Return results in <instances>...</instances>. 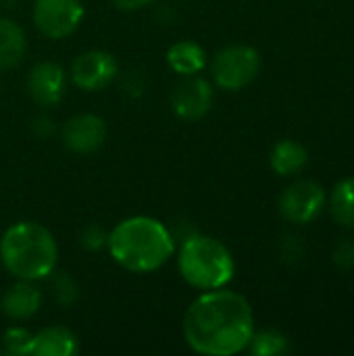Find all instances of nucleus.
<instances>
[{
	"mask_svg": "<svg viewBox=\"0 0 354 356\" xmlns=\"http://www.w3.org/2000/svg\"><path fill=\"white\" fill-rule=\"evenodd\" d=\"M255 317L248 300L232 290L202 292L184 315L186 344L204 356H232L248 348Z\"/></svg>",
	"mask_w": 354,
	"mask_h": 356,
	"instance_id": "obj_1",
	"label": "nucleus"
},
{
	"mask_svg": "<svg viewBox=\"0 0 354 356\" xmlns=\"http://www.w3.org/2000/svg\"><path fill=\"white\" fill-rule=\"evenodd\" d=\"M111 259L131 273H152L169 263L175 254V238L171 229L146 215L119 221L106 238Z\"/></svg>",
	"mask_w": 354,
	"mask_h": 356,
	"instance_id": "obj_2",
	"label": "nucleus"
},
{
	"mask_svg": "<svg viewBox=\"0 0 354 356\" xmlns=\"http://www.w3.org/2000/svg\"><path fill=\"white\" fill-rule=\"evenodd\" d=\"M0 263L15 280H46L58 263L56 240L35 221L13 223L0 238Z\"/></svg>",
	"mask_w": 354,
	"mask_h": 356,
	"instance_id": "obj_3",
	"label": "nucleus"
},
{
	"mask_svg": "<svg viewBox=\"0 0 354 356\" xmlns=\"http://www.w3.org/2000/svg\"><path fill=\"white\" fill-rule=\"evenodd\" d=\"M177 269L188 286L207 292L225 288L234 280L236 263L223 242L196 232L179 242Z\"/></svg>",
	"mask_w": 354,
	"mask_h": 356,
	"instance_id": "obj_4",
	"label": "nucleus"
},
{
	"mask_svg": "<svg viewBox=\"0 0 354 356\" xmlns=\"http://www.w3.org/2000/svg\"><path fill=\"white\" fill-rule=\"evenodd\" d=\"M261 69V56L252 46L232 44L221 48L211 63L215 86L227 92H238L255 81Z\"/></svg>",
	"mask_w": 354,
	"mask_h": 356,
	"instance_id": "obj_5",
	"label": "nucleus"
},
{
	"mask_svg": "<svg viewBox=\"0 0 354 356\" xmlns=\"http://www.w3.org/2000/svg\"><path fill=\"white\" fill-rule=\"evenodd\" d=\"M86 8L81 0H35L33 25L50 40H63L71 35L83 21Z\"/></svg>",
	"mask_w": 354,
	"mask_h": 356,
	"instance_id": "obj_6",
	"label": "nucleus"
},
{
	"mask_svg": "<svg viewBox=\"0 0 354 356\" xmlns=\"http://www.w3.org/2000/svg\"><path fill=\"white\" fill-rule=\"evenodd\" d=\"M119 77V65L106 50H88L75 56L71 65V79L83 92H98L108 88Z\"/></svg>",
	"mask_w": 354,
	"mask_h": 356,
	"instance_id": "obj_7",
	"label": "nucleus"
},
{
	"mask_svg": "<svg viewBox=\"0 0 354 356\" xmlns=\"http://www.w3.org/2000/svg\"><path fill=\"white\" fill-rule=\"evenodd\" d=\"M325 204V192L319 184L303 179L288 186L280 198V213L292 223L313 221Z\"/></svg>",
	"mask_w": 354,
	"mask_h": 356,
	"instance_id": "obj_8",
	"label": "nucleus"
},
{
	"mask_svg": "<svg viewBox=\"0 0 354 356\" xmlns=\"http://www.w3.org/2000/svg\"><path fill=\"white\" fill-rule=\"evenodd\" d=\"M61 140L73 154H92L100 150L106 140V123L102 117L92 113L75 115L63 123Z\"/></svg>",
	"mask_w": 354,
	"mask_h": 356,
	"instance_id": "obj_9",
	"label": "nucleus"
},
{
	"mask_svg": "<svg viewBox=\"0 0 354 356\" xmlns=\"http://www.w3.org/2000/svg\"><path fill=\"white\" fill-rule=\"evenodd\" d=\"M67 90V73L61 65L52 60L35 63L27 73V94L29 98L42 106L52 108L56 106Z\"/></svg>",
	"mask_w": 354,
	"mask_h": 356,
	"instance_id": "obj_10",
	"label": "nucleus"
},
{
	"mask_svg": "<svg viewBox=\"0 0 354 356\" xmlns=\"http://www.w3.org/2000/svg\"><path fill=\"white\" fill-rule=\"evenodd\" d=\"M171 106L179 119L198 121L213 106V86L198 75L184 77L171 94Z\"/></svg>",
	"mask_w": 354,
	"mask_h": 356,
	"instance_id": "obj_11",
	"label": "nucleus"
},
{
	"mask_svg": "<svg viewBox=\"0 0 354 356\" xmlns=\"http://www.w3.org/2000/svg\"><path fill=\"white\" fill-rule=\"evenodd\" d=\"M42 290L33 286V282L17 280L0 298V311L13 321H25L33 317L42 307Z\"/></svg>",
	"mask_w": 354,
	"mask_h": 356,
	"instance_id": "obj_12",
	"label": "nucleus"
},
{
	"mask_svg": "<svg viewBox=\"0 0 354 356\" xmlns=\"http://www.w3.org/2000/svg\"><path fill=\"white\" fill-rule=\"evenodd\" d=\"M79 353L77 336L67 327H44L33 334L31 356H75Z\"/></svg>",
	"mask_w": 354,
	"mask_h": 356,
	"instance_id": "obj_13",
	"label": "nucleus"
},
{
	"mask_svg": "<svg viewBox=\"0 0 354 356\" xmlns=\"http://www.w3.org/2000/svg\"><path fill=\"white\" fill-rule=\"evenodd\" d=\"M167 63L182 77L198 75L207 65V52L194 40H179V42L169 46Z\"/></svg>",
	"mask_w": 354,
	"mask_h": 356,
	"instance_id": "obj_14",
	"label": "nucleus"
},
{
	"mask_svg": "<svg viewBox=\"0 0 354 356\" xmlns=\"http://www.w3.org/2000/svg\"><path fill=\"white\" fill-rule=\"evenodd\" d=\"M27 52V38L23 27L8 19H0V71L17 67Z\"/></svg>",
	"mask_w": 354,
	"mask_h": 356,
	"instance_id": "obj_15",
	"label": "nucleus"
},
{
	"mask_svg": "<svg viewBox=\"0 0 354 356\" xmlns=\"http://www.w3.org/2000/svg\"><path fill=\"white\" fill-rule=\"evenodd\" d=\"M309 161V152L303 144L294 140H282L275 144L271 152V169L277 175H292L298 173Z\"/></svg>",
	"mask_w": 354,
	"mask_h": 356,
	"instance_id": "obj_16",
	"label": "nucleus"
},
{
	"mask_svg": "<svg viewBox=\"0 0 354 356\" xmlns=\"http://www.w3.org/2000/svg\"><path fill=\"white\" fill-rule=\"evenodd\" d=\"M332 215L334 219L344 225V227H354V177L340 181L334 192H332Z\"/></svg>",
	"mask_w": 354,
	"mask_h": 356,
	"instance_id": "obj_17",
	"label": "nucleus"
},
{
	"mask_svg": "<svg viewBox=\"0 0 354 356\" xmlns=\"http://www.w3.org/2000/svg\"><path fill=\"white\" fill-rule=\"evenodd\" d=\"M48 288H50V296L56 305H61L63 309L71 307L77 298H79V286L75 282V277L67 271H52L48 277Z\"/></svg>",
	"mask_w": 354,
	"mask_h": 356,
	"instance_id": "obj_18",
	"label": "nucleus"
},
{
	"mask_svg": "<svg viewBox=\"0 0 354 356\" xmlns=\"http://www.w3.org/2000/svg\"><path fill=\"white\" fill-rule=\"evenodd\" d=\"M288 338L275 330H265L261 334H252L248 348L255 356H275L284 355L288 350Z\"/></svg>",
	"mask_w": 354,
	"mask_h": 356,
	"instance_id": "obj_19",
	"label": "nucleus"
},
{
	"mask_svg": "<svg viewBox=\"0 0 354 356\" xmlns=\"http://www.w3.org/2000/svg\"><path fill=\"white\" fill-rule=\"evenodd\" d=\"M0 353L8 356H31V344H33V334L25 327H8L0 340Z\"/></svg>",
	"mask_w": 354,
	"mask_h": 356,
	"instance_id": "obj_20",
	"label": "nucleus"
},
{
	"mask_svg": "<svg viewBox=\"0 0 354 356\" xmlns=\"http://www.w3.org/2000/svg\"><path fill=\"white\" fill-rule=\"evenodd\" d=\"M106 238H108V234L100 225L90 223L79 232V246L88 252H98L106 246Z\"/></svg>",
	"mask_w": 354,
	"mask_h": 356,
	"instance_id": "obj_21",
	"label": "nucleus"
},
{
	"mask_svg": "<svg viewBox=\"0 0 354 356\" xmlns=\"http://www.w3.org/2000/svg\"><path fill=\"white\" fill-rule=\"evenodd\" d=\"M334 263L340 271H351L354 267V242L340 240L334 248Z\"/></svg>",
	"mask_w": 354,
	"mask_h": 356,
	"instance_id": "obj_22",
	"label": "nucleus"
},
{
	"mask_svg": "<svg viewBox=\"0 0 354 356\" xmlns=\"http://www.w3.org/2000/svg\"><path fill=\"white\" fill-rule=\"evenodd\" d=\"M29 127H31V134H33L35 138H42V140L54 136V131H56V125H54V121H52L48 115H38V117H33Z\"/></svg>",
	"mask_w": 354,
	"mask_h": 356,
	"instance_id": "obj_23",
	"label": "nucleus"
},
{
	"mask_svg": "<svg viewBox=\"0 0 354 356\" xmlns=\"http://www.w3.org/2000/svg\"><path fill=\"white\" fill-rule=\"evenodd\" d=\"M282 257L284 261L288 263H296L300 257H303V244H300V238H292L288 236L282 244Z\"/></svg>",
	"mask_w": 354,
	"mask_h": 356,
	"instance_id": "obj_24",
	"label": "nucleus"
},
{
	"mask_svg": "<svg viewBox=\"0 0 354 356\" xmlns=\"http://www.w3.org/2000/svg\"><path fill=\"white\" fill-rule=\"evenodd\" d=\"M144 88H146V83H144V79H142L140 73L131 71L129 75L123 77V90H125L129 96H142V94H144Z\"/></svg>",
	"mask_w": 354,
	"mask_h": 356,
	"instance_id": "obj_25",
	"label": "nucleus"
},
{
	"mask_svg": "<svg viewBox=\"0 0 354 356\" xmlns=\"http://www.w3.org/2000/svg\"><path fill=\"white\" fill-rule=\"evenodd\" d=\"M119 10H125V13H134V10H140V8H146L150 6L154 0H111Z\"/></svg>",
	"mask_w": 354,
	"mask_h": 356,
	"instance_id": "obj_26",
	"label": "nucleus"
}]
</instances>
